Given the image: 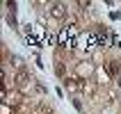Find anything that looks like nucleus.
<instances>
[{
    "label": "nucleus",
    "mask_w": 121,
    "mask_h": 114,
    "mask_svg": "<svg viewBox=\"0 0 121 114\" xmlns=\"http://www.w3.org/2000/svg\"><path fill=\"white\" fill-rule=\"evenodd\" d=\"M105 71H108L110 78H119L121 75V62L119 59H108L105 62Z\"/></svg>",
    "instance_id": "f257e3e1"
},
{
    "label": "nucleus",
    "mask_w": 121,
    "mask_h": 114,
    "mask_svg": "<svg viewBox=\"0 0 121 114\" xmlns=\"http://www.w3.org/2000/svg\"><path fill=\"white\" fill-rule=\"evenodd\" d=\"M94 73H96V68L91 64H87V62H80L78 64V75L80 78H89V75H94Z\"/></svg>",
    "instance_id": "f03ea898"
},
{
    "label": "nucleus",
    "mask_w": 121,
    "mask_h": 114,
    "mask_svg": "<svg viewBox=\"0 0 121 114\" xmlns=\"http://www.w3.org/2000/svg\"><path fill=\"white\" fill-rule=\"evenodd\" d=\"M50 16H55V18H62V16H66V9H64V5H60V2L50 5Z\"/></svg>",
    "instance_id": "7ed1b4c3"
},
{
    "label": "nucleus",
    "mask_w": 121,
    "mask_h": 114,
    "mask_svg": "<svg viewBox=\"0 0 121 114\" xmlns=\"http://www.w3.org/2000/svg\"><path fill=\"white\" fill-rule=\"evenodd\" d=\"M82 94L94 96L96 94V84H94V82H89V80H82Z\"/></svg>",
    "instance_id": "20e7f679"
},
{
    "label": "nucleus",
    "mask_w": 121,
    "mask_h": 114,
    "mask_svg": "<svg viewBox=\"0 0 121 114\" xmlns=\"http://www.w3.org/2000/svg\"><path fill=\"white\" fill-rule=\"evenodd\" d=\"M71 103H73V107L78 110L80 114H85V107H82V98H80V96H73V98H71Z\"/></svg>",
    "instance_id": "39448f33"
},
{
    "label": "nucleus",
    "mask_w": 121,
    "mask_h": 114,
    "mask_svg": "<svg viewBox=\"0 0 121 114\" xmlns=\"http://www.w3.org/2000/svg\"><path fill=\"white\" fill-rule=\"evenodd\" d=\"M7 21H9V25H12V27H16V18H14V12L7 16Z\"/></svg>",
    "instance_id": "423d86ee"
},
{
    "label": "nucleus",
    "mask_w": 121,
    "mask_h": 114,
    "mask_svg": "<svg viewBox=\"0 0 121 114\" xmlns=\"http://www.w3.org/2000/svg\"><path fill=\"white\" fill-rule=\"evenodd\" d=\"M117 84H119V87H121V75H119V78H117Z\"/></svg>",
    "instance_id": "0eeeda50"
}]
</instances>
